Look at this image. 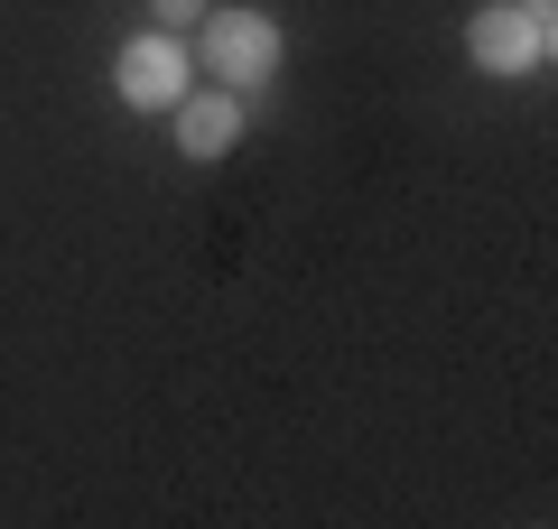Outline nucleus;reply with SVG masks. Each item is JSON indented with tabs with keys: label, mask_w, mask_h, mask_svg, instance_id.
<instances>
[{
	"label": "nucleus",
	"mask_w": 558,
	"mask_h": 529,
	"mask_svg": "<svg viewBox=\"0 0 558 529\" xmlns=\"http://www.w3.org/2000/svg\"><path fill=\"white\" fill-rule=\"evenodd\" d=\"M186 84H196V57H186L178 28H140V38L112 57V94L131 102V112H178Z\"/></svg>",
	"instance_id": "nucleus-3"
},
{
	"label": "nucleus",
	"mask_w": 558,
	"mask_h": 529,
	"mask_svg": "<svg viewBox=\"0 0 558 529\" xmlns=\"http://www.w3.org/2000/svg\"><path fill=\"white\" fill-rule=\"evenodd\" d=\"M242 112H252V102L215 84V94H186L168 121H178V149H186V158H223V149L242 139Z\"/></svg>",
	"instance_id": "nucleus-4"
},
{
	"label": "nucleus",
	"mask_w": 558,
	"mask_h": 529,
	"mask_svg": "<svg viewBox=\"0 0 558 529\" xmlns=\"http://www.w3.org/2000/svg\"><path fill=\"white\" fill-rule=\"evenodd\" d=\"M558 0H494V10H475L465 20V57L484 65V75H539L558 47Z\"/></svg>",
	"instance_id": "nucleus-2"
},
{
	"label": "nucleus",
	"mask_w": 558,
	"mask_h": 529,
	"mask_svg": "<svg viewBox=\"0 0 558 529\" xmlns=\"http://www.w3.org/2000/svg\"><path fill=\"white\" fill-rule=\"evenodd\" d=\"M205 10H215V0H149V20H159V28H196Z\"/></svg>",
	"instance_id": "nucleus-5"
},
{
	"label": "nucleus",
	"mask_w": 558,
	"mask_h": 529,
	"mask_svg": "<svg viewBox=\"0 0 558 529\" xmlns=\"http://www.w3.org/2000/svg\"><path fill=\"white\" fill-rule=\"evenodd\" d=\"M196 57H205V75H215L223 94L252 102L260 84L279 75V20L270 10H205L196 20Z\"/></svg>",
	"instance_id": "nucleus-1"
}]
</instances>
